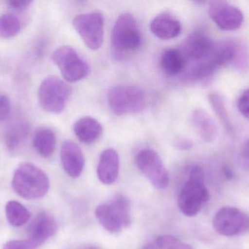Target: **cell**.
Returning <instances> with one entry per match:
<instances>
[{
  "label": "cell",
  "mask_w": 249,
  "mask_h": 249,
  "mask_svg": "<svg viewBox=\"0 0 249 249\" xmlns=\"http://www.w3.org/2000/svg\"><path fill=\"white\" fill-rule=\"evenodd\" d=\"M12 187L18 195L25 200H38L46 195L50 189L48 175L31 163H23L16 169Z\"/></svg>",
  "instance_id": "obj_1"
},
{
  "label": "cell",
  "mask_w": 249,
  "mask_h": 249,
  "mask_svg": "<svg viewBox=\"0 0 249 249\" xmlns=\"http://www.w3.org/2000/svg\"><path fill=\"white\" fill-rule=\"evenodd\" d=\"M210 194L205 186V175L200 166L193 167L188 181L181 189L178 206L181 213L189 217L196 216L209 201Z\"/></svg>",
  "instance_id": "obj_2"
},
{
  "label": "cell",
  "mask_w": 249,
  "mask_h": 249,
  "mask_svg": "<svg viewBox=\"0 0 249 249\" xmlns=\"http://www.w3.org/2000/svg\"><path fill=\"white\" fill-rule=\"evenodd\" d=\"M142 43V35L136 19L130 13H123L117 19L112 31V47L115 57L124 58L137 51Z\"/></svg>",
  "instance_id": "obj_3"
},
{
  "label": "cell",
  "mask_w": 249,
  "mask_h": 249,
  "mask_svg": "<svg viewBox=\"0 0 249 249\" xmlns=\"http://www.w3.org/2000/svg\"><path fill=\"white\" fill-rule=\"evenodd\" d=\"M95 215L107 231L117 233L131 224L130 201L124 195H117L110 201L97 206Z\"/></svg>",
  "instance_id": "obj_4"
},
{
  "label": "cell",
  "mask_w": 249,
  "mask_h": 249,
  "mask_svg": "<svg viewBox=\"0 0 249 249\" xmlns=\"http://www.w3.org/2000/svg\"><path fill=\"white\" fill-rule=\"evenodd\" d=\"M109 108L117 115L137 114L143 111L146 104L142 89L131 85H118L111 88L107 93Z\"/></svg>",
  "instance_id": "obj_5"
},
{
  "label": "cell",
  "mask_w": 249,
  "mask_h": 249,
  "mask_svg": "<svg viewBox=\"0 0 249 249\" xmlns=\"http://www.w3.org/2000/svg\"><path fill=\"white\" fill-rule=\"evenodd\" d=\"M70 95V86L55 76L46 77L38 90L39 105L50 114H61L65 109Z\"/></svg>",
  "instance_id": "obj_6"
},
{
  "label": "cell",
  "mask_w": 249,
  "mask_h": 249,
  "mask_svg": "<svg viewBox=\"0 0 249 249\" xmlns=\"http://www.w3.org/2000/svg\"><path fill=\"white\" fill-rule=\"evenodd\" d=\"M53 61L58 67L66 81L75 83L89 76L90 67L72 47L64 45L52 54Z\"/></svg>",
  "instance_id": "obj_7"
},
{
  "label": "cell",
  "mask_w": 249,
  "mask_h": 249,
  "mask_svg": "<svg viewBox=\"0 0 249 249\" xmlns=\"http://www.w3.org/2000/svg\"><path fill=\"white\" fill-rule=\"evenodd\" d=\"M73 26L88 48L96 51L103 45L105 19L102 13L93 12L78 15L73 20Z\"/></svg>",
  "instance_id": "obj_8"
},
{
  "label": "cell",
  "mask_w": 249,
  "mask_h": 249,
  "mask_svg": "<svg viewBox=\"0 0 249 249\" xmlns=\"http://www.w3.org/2000/svg\"><path fill=\"white\" fill-rule=\"evenodd\" d=\"M136 163L141 172L158 190L169 185V175L159 155L152 149H143L136 156Z\"/></svg>",
  "instance_id": "obj_9"
},
{
  "label": "cell",
  "mask_w": 249,
  "mask_h": 249,
  "mask_svg": "<svg viewBox=\"0 0 249 249\" xmlns=\"http://www.w3.org/2000/svg\"><path fill=\"white\" fill-rule=\"evenodd\" d=\"M213 227L224 236L242 235L249 231V216L235 208L224 207L215 214Z\"/></svg>",
  "instance_id": "obj_10"
},
{
  "label": "cell",
  "mask_w": 249,
  "mask_h": 249,
  "mask_svg": "<svg viewBox=\"0 0 249 249\" xmlns=\"http://www.w3.org/2000/svg\"><path fill=\"white\" fill-rule=\"evenodd\" d=\"M216 43L209 37L201 33H195L186 38L178 48L185 61V67L204 62L210 58Z\"/></svg>",
  "instance_id": "obj_11"
},
{
  "label": "cell",
  "mask_w": 249,
  "mask_h": 249,
  "mask_svg": "<svg viewBox=\"0 0 249 249\" xmlns=\"http://www.w3.org/2000/svg\"><path fill=\"white\" fill-rule=\"evenodd\" d=\"M209 13L216 26L223 31L237 30L244 22L242 11L228 1H212L209 5Z\"/></svg>",
  "instance_id": "obj_12"
},
{
  "label": "cell",
  "mask_w": 249,
  "mask_h": 249,
  "mask_svg": "<svg viewBox=\"0 0 249 249\" xmlns=\"http://www.w3.org/2000/svg\"><path fill=\"white\" fill-rule=\"evenodd\" d=\"M58 228V223L52 215L39 213L29 227L28 239L38 248L55 235Z\"/></svg>",
  "instance_id": "obj_13"
},
{
  "label": "cell",
  "mask_w": 249,
  "mask_h": 249,
  "mask_svg": "<svg viewBox=\"0 0 249 249\" xmlns=\"http://www.w3.org/2000/svg\"><path fill=\"white\" fill-rule=\"evenodd\" d=\"M61 161L67 175L77 178L81 175L85 166V158L80 146L71 140L63 143L61 149Z\"/></svg>",
  "instance_id": "obj_14"
},
{
  "label": "cell",
  "mask_w": 249,
  "mask_h": 249,
  "mask_svg": "<svg viewBox=\"0 0 249 249\" xmlns=\"http://www.w3.org/2000/svg\"><path fill=\"white\" fill-rule=\"evenodd\" d=\"M120 158L113 149L104 151L99 158L97 175L99 181L105 185H112L118 180L119 175Z\"/></svg>",
  "instance_id": "obj_15"
},
{
  "label": "cell",
  "mask_w": 249,
  "mask_h": 249,
  "mask_svg": "<svg viewBox=\"0 0 249 249\" xmlns=\"http://www.w3.org/2000/svg\"><path fill=\"white\" fill-rule=\"evenodd\" d=\"M150 30L160 39H174L181 33V25L179 20L172 15L162 13L155 16L151 22Z\"/></svg>",
  "instance_id": "obj_16"
},
{
  "label": "cell",
  "mask_w": 249,
  "mask_h": 249,
  "mask_svg": "<svg viewBox=\"0 0 249 249\" xmlns=\"http://www.w3.org/2000/svg\"><path fill=\"white\" fill-rule=\"evenodd\" d=\"M73 129L79 140L86 144L94 143L103 133V127L100 122L90 116L83 117L77 120Z\"/></svg>",
  "instance_id": "obj_17"
},
{
  "label": "cell",
  "mask_w": 249,
  "mask_h": 249,
  "mask_svg": "<svg viewBox=\"0 0 249 249\" xmlns=\"http://www.w3.org/2000/svg\"><path fill=\"white\" fill-rule=\"evenodd\" d=\"M192 121L203 141L209 143L216 139L218 134L216 124L204 110L200 108L194 110L192 114Z\"/></svg>",
  "instance_id": "obj_18"
},
{
  "label": "cell",
  "mask_w": 249,
  "mask_h": 249,
  "mask_svg": "<svg viewBox=\"0 0 249 249\" xmlns=\"http://www.w3.org/2000/svg\"><path fill=\"white\" fill-rule=\"evenodd\" d=\"M56 145L55 133L49 128L39 129L34 136L33 146L41 156L49 158L53 154Z\"/></svg>",
  "instance_id": "obj_19"
},
{
  "label": "cell",
  "mask_w": 249,
  "mask_h": 249,
  "mask_svg": "<svg viewBox=\"0 0 249 249\" xmlns=\"http://www.w3.org/2000/svg\"><path fill=\"white\" fill-rule=\"evenodd\" d=\"M160 67L162 71L170 76L182 73L185 67V61L178 48H171L164 51L160 58Z\"/></svg>",
  "instance_id": "obj_20"
},
{
  "label": "cell",
  "mask_w": 249,
  "mask_h": 249,
  "mask_svg": "<svg viewBox=\"0 0 249 249\" xmlns=\"http://www.w3.org/2000/svg\"><path fill=\"white\" fill-rule=\"evenodd\" d=\"M5 213L10 225L16 228L26 225L31 217L30 213L26 208L16 200H11L7 203Z\"/></svg>",
  "instance_id": "obj_21"
},
{
  "label": "cell",
  "mask_w": 249,
  "mask_h": 249,
  "mask_svg": "<svg viewBox=\"0 0 249 249\" xmlns=\"http://www.w3.org/2000/svg\"><path fill=\"white\" fill-rule=\"evenodd\" d=\"M209 101L213 112L222 122L224 128L228 132V134L231 135L234 134L233 126L222 97L217 94L212 93L209 95Z\"/></svg>",
  "instance_id": "obj_22"
},
{
  "label": "cell",
  "mask_w": 249,
  "mask_h": 249,
  "mask_svg": "<svg viewBox=\"0 0 249 249\" xmlns=\"http://www.w3.org/2000/svg\"><path fill=\"white\" fill-rule=\"evenodd\" d=\"M29 132L26 124H18L9 129L5 134V144L10 151H14L21 144Z\"/></svg>",
  "instance_id": "obj_23"
},
{
  "label": "cell",
  "mask_w": 249,
  "mask_h": 249,
  "mask_svg": "<svg viewBox=\"0 0 249 249\" xmlns=\"http://www.w3.org/2000/svg\"><path fill=\"white\" fill-rule=\"evenodd\" d=\"M20 30V22L13 14H4L0 16V37L10 39L17 35Z\"/></svg>",
  "instance_id": "obj_24"
},
{
  "label": "cell",
  "mask_w": 249,
  "mask_h": 249,
  "mask_svg": "<svg viewBox=\"0 0 249 249\" xmlns=\"http://www.w3.org/2000/svg\"><path fill=\"white\" fill-rule=\"evenodd\" d=\"M158 249H195L191 246L182 242L171 235H160L157 238Z\"/></svg>",
  "instance_id": "obj_25"
},
{
  "label": "cell",
  "mask_w": 249,
  "mask_h": 249,
  "mask_svg": "<svg viewBox=\"0 0 249 249\" xmlns=\"http://www.w3.org/2000/svg\"><path fill=\"white\" fill-rule=\"evenodd\" d=\"M37 247L30 241L27 239L25 241L14 240L8 241L4 244L2 249H36Z\"/></svg>",
  "instance_id": "obj_26"
},
{
  "label": "cell",
  "mask_w": 249,
  "mask_h": 249,
  "mask_svg": "<svg viewBox=\"0 0 249 249\" xmlns=\"http://www.w3.org/2000/svg\"><path fill=\"white\" fill-rule=\"evenodd\" d=\"M238 108L241 114L249 121V89L244 91L238 101Z\"/></svg>",
  "instance_id": "obj_27"
},
{
  "label": "cell",
  "mask_w": 249,
  "mask_h": 249,
  "mask_svg": "<svg viewBox=\"0 0 249 249\" xmlns=\"http://www.w3.org/2000/svg\"><path fill=\"white\" fill-rule=\"evenodd\" d=\"M11 105L10 99L5 95H0V122L5 121L10 114Z\"/></svg>",
  "instance_id": "obj_28"
},
{
  "label": "cell",
  "mask_w": 249,
  "mask_h": 249,
  "mask_svg": "<svg viewBox=\"0 0 249 249\" xmlns=\"http://www.w3.org/2000/svg\"><path fill=\"white\" fill-rule=\"evenodd\" d=\"M7 5L10 8L15 9V10H24L27 9L28 7L32 4V1H17V0H10L7 1Z\"/></svg>",
  "instance_id": "obj_29"
},
{
  "label": "cell",
  "mask_w": 249,
  "mask_h": 249,
  "mask_svg": "<svg viewBox=\"0 0 249 249\" xmlns=\"http://www.w3.org/2000/svg\"><path fill=\"white\" fill-rule=\"evenodd\" d=\"M175 146L179 150H189L193 148V142L188 139H181L176 142Z\"/></svg>",
  "instance_id": "obj_30"
},
{
  "label": "cell",
  "mask_w": 249,
  "mask_h": 249,
  "mask_svg": "<svg viewBox=\"0 0 249 249\" xmlns=\"http://www.w3.org/2000/svg\"><path fill=\"white\" fill-rule=\"evenodd\" d=\"M242 156L244 160L249 166V139L244 143L242 149Z\"/></svg>",
  "instance_id": "obj_31"
},
{
  "label": "cell",
  "mask_w": 249,
  "mask_h": 249,
  "mask_svg": "<svg viewBox=\"0 0 249 249\" xmlns=\"http://www.w3.org/2000/svg\"><path fill=\"white\" fill-rule=\"evenodd\" d=\"M222 171H223L224 175H225V178H227V179L231 180L232 179V178H233V172H232V170H231V168H229V167H224L223 169H222Z\"/></svg>",
  "instance_id": "obj_32"
},
{
  "label": "cell",
  "mask_w": 249,
  "mask_h": 249,
  "mask_svg": "<svg viewBox=\"0 0 249 249\" xmlns=\"http://www.w3.org/2000/svg\"><path fill=\"white\" fill-rule=\"evenodd\" d=\"M77 249H103L101 248L99 246L96 245H85L83 247H79Z\"/></svg>",
  "instance_id": "obj_33"
},
{
  "label": "cell",
  "mask_w": 249,
  "mask_h": 249,
  "mask_svg": "<svg viewBox=\"0 0 249 249\" xmlns=\"http://www.w3.org/2000/svg\"><path fill=\"white\" fill-rule=\"evenodd\" d=\"M142 249H158V247H157L156 244H154L151 243V244H146Z\"/></svg>",
  "instance_id": "obj_34"
}]
</instances>
